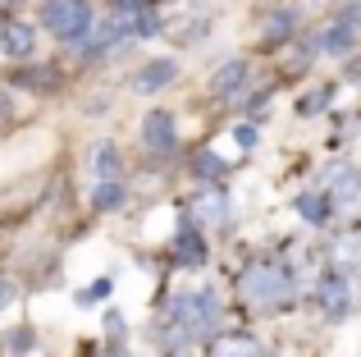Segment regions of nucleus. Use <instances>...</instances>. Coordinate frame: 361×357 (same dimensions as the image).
<instances>
[{
  "label": "nucleus",
  "mask_w": 361,
  "mask_h": 357,
  "mask_svg": "<svg viewBox=\"0 0 361 357\" xmlns=\"http://www.w3.org/2000/svg\"><path fill=\"white\" fill-rule=\"evenodd\" d=\"M169 321H174V339L169 344H197V334H206L211 330V321H215V294H183V298H174L169 303Z\"/></svg>",
  "instance_id": "1"
},
{
  "label": "nucleus",
  "mask_w": 361,
  "mask_h": 357,
  "mask_svg": "<svg viewBox=\"0 0 361 357\" xmlns=\"http://www.w3.org/2000/svg\"><path fill=\"white\" fill-rule=\"evenodd\" d=\"M238 289H243L247 303H256V307H279L288 298V275L279 266H270V261H256V266L243 270Z\"/></svg>",
  "instance_id": "2"
},
{
  "label": "nucleus",
  "mask_w": 361,
  "mask_h": 357,
  "mask_svg": "<svg viewBox=\"0 0 361 357\" xmlns=\"http://www.w3.org/2000/svg\"><path fill=\"white\" fill-rule=\"evenodd\" d=\"M42 23H46V32H55L60 42H78L92 28V9H87V0H46Z\"/></svg>",
  "instance_id": "3"
},
{
  "label": "nucleus",
  "mask_w": 361,
  "mask_h": 357,
  "mask_svg": "<svg viewBox=\"0 0 361 357\" xmlns=\"http://www.w3.org/2000/svg\"><path fill=\"white\" fill-rule=\"evenodd\" d=\"M174 73H178L174 60H151V64H142V69L133 73V87L137 92H160V87L174 83Z\"/></svg>",
  "instance_id": "4"
},
{
  "label": "nucleus",
  "mask_w": 361,
  "mask_h": 357,
  "mask_svg": "<svg viewBox=\"0 0 361 357\" xmlns=\"http://www.w3.org/2000/svg\"><path fill=\"white\" fill-rule=\"evenodd\" d=\"M142 143H147L151 152H169V147H174V115H165V110L147 115V124H142Z\"/></svg>",
  "instance_id": "5"
},
{
  "label": "nucleus",
  "mask_w": 361,
  "mask_h": 357,
  "mask_svg": "<svg viewBox=\"0 0 361 357\" xmlns=\"http://www.w3.org/2000/svg\"><path fill=\"white\" fill-rule=\"evenodd\" d=\"M247 73H252V64H247V60H229V64H224V69L211 78V92H215V97H238L243 83H247Z\"/></svg>",
  "instance_id": "6"
},
{
  "label": "nucleus",
  "mask_w": 361,
  "mask_h": 357,
  "mask_svg": "<svg viewBox=\"0 0 361 357\" xmlns=\"http://www.w3.org/2000/svg\"><path fill=\"white\" fill-rule=\"evenodd\" d=\"M224 211H229L224 193H197V202H192V215H197V220H206V224H220V220H224Z\"/></svg>",
  "instance_id": "7"
},
{
  "label": "nucleus",
  "mask_w": 361,
  "mask_h": 357,
  "mask_svg": "<svg viewBox=\"0 0 361 357\" xmlns=\"http://www.w3.org/2000/svg\"><path fill=\"white\" fill-rule=\"evenodd\" d=\"M0 46H5L9 55H32V28H27V23H5Z\"/></svg>",
  "instance_id": "8"
},
{
  "label": "nucleus",
  "mask_w": 361,
  "mask_h": 357,
  "mask_svg": "<svg viewBox=\"0 0 361 357\" xmlns=\"http://www.w3.org/2000/svg\"><path fill=\"white\" fill-rule=\"evenodd\" d=\"M119 165H123V161H119V152H115L110 143H97V147H92V170L106 178V183L119 174Z\"/></svg>",
  "instance_id": "9"
},
{
  "label": "nucleus",
  "mask_w": 361,
  "mask_h": 357,
  "mask_svg": "<svg viewBox=\"0 0 361 357\" xmlns=\"http://www.w3.org/2000/svg\"><path fill=\"white\" fill-rule=\"evenodd\" d=\"M320 303H325L329 316H343L348 312V284L343 279H325V284H320Z\"/></svg>",
  "instance_id": "10"
},
{
  "label": "nucleus",
  "mask_w": 361,
  "mask_h": 357,
  "mask_svg": "<svg viewBox=\"0 0 361 357\" xmlns=\"http://www.w3.org/2000/svg\"><path fill=\"white\" fill-rule=\"evenodd\" d=\"M316 46H320L325 55H343L348 46H353V28H348V23H334V28H325Z\"/></svg>",
  "instance_id": "11"
},
{
  "label": "nucleus",
  "mask_w": 361,
  "mask_h": 357,
  "mask_svg": "<svg viewBox=\"0 0 361 357\" xmlns=\"http://www.w3.org/2000/svg\"><path fill=\"white\" fill-rule=\"evenodd\" d=\"M0 349H5L9 357H23V353L37 349V339H32V330H27V325H18V330H9L5 339H0Z\"/></svg>",
  "instance_id": "12"
},
{
  "label": "nucleus",
  "mask_w": 361,
  "mask_h": 357,
  "mask_svg": "<svg viewBox=\"0 0 361 357\" xmlns=\"http://www.w3.org/2000/svg\"><path fill=\"white\" fill-rule=\"evenodd\" d=\"M298 211L307 215L311 224H320V220L329 215V197H325V193H307V197H298Z\"/></svg>",
  "instance_id": "13"
},
{
  "label": "nucleus",
  "mask_w": 361,
  "mask_h": 357,
  "mask_svg": "<svg viewBox=\"0 0 361 357\" xmlns=\"http://www.w3.org/2000/svg\"><path fill=\"white\" fill-rule=\"evenodd\" d=\"M215 357H261L252 339H243V334H233V339H220L215 344Z\"/></svg>",
  "instance_id": "14"
},
{
  "label": "nucleus",
  "mask_w": 361,
  "mask_h": 357,
  "mask_svg": "<svg viewBox=\"0 0 361 357\" xmlns=\"http://www.w3.org/2000/svg\"><path fill=\"white\" fill-rule=\"evenodd\" d=\"M92 206H97V211H119V206H123V188L115 183V178H110V183H101L97 197H92Z\"/></svg>",
  "instance_id": "15"
},
{
  "label": "nucleus",
  "mask_w": 361,
  "mask_h": 357,
  "mask_svg": "<svg viewBox=\"0 0 361 357\" xmlns=\"http://www.w3.org/2000/svg\"><path fill=\"white\" fill-rule=\"evenodd\" d=\"M329 188H334V193H338V197H357V188H361V178H357L353 170H348V165H338V170H334V174H329ZM334 193H329V197H334Z\"/></svg>",
  "instance_id": "16"
},
{
  "label": "nucleus",
  "mask_w": 361,
  "mask_h": 357,
  "mask_svg": "<svg viewBox=\"0 0 361 357\" xmlns=\"http://www.w3.org/2000/svg\"><path fill=\"white\" fill-rule=\"evenodd\" d=\"M192 174H197V178H224V156L202 152V156L192 161Z\"/></svg>",
  "instance_id": "17"
},
{
  "label": "nucleus",
  "mask_w": 361,
  "mask_h": 357,
  "mask_svg": "<svg viewBox=\"0 0 361 357\" xmlns=\"http://www.w3.org/2000/svg\"><path fill=\"white\" fill-rule=\"evenodd\" d=\"M174 248H178V257H188L192 266H202V257H206V252H202V238H197V229H183Z\"/></svg>",
  "instance_id": "18"
},
{
  "label": "nucleus",
  "mask_w": 361,
  "mask_h": 357,
  "mask_svg": "<svg viewBox=\"0 0 361 357\" xmlns=\"http://www.w3.org/2000/svg\"><path fill=\"white\" fill-rule=\"evenodd\" d=\"M51 78H55L51 69H23L14 83H18V87H51Z\"/></svg>",
  "instance_id": "19"
},
{
  "label": "nucleus",
  "mask_w": 361,
  "mask_h": 357,
  "mask_svg": "<svg viewBox=\"0 0 361 357\" xmlns=\"http://www.w3.org/2000/svg\"><path fill=\"white\" fill-rule=\"evenodd\" d=\"M137 32H156V14H147V9H137Z\"/></svg>",
  "instance_id": "20"
},
{
  "label": "nucleus",
  "mask_w": 361,
  "mask_h": 357,
  "mask_svg": "<svg viewBox=\"0 0 361 357\" xmlns=\"http://www.w3.org/2000/svg\"><path fill=\"white\" fill-rule=\"evenodd\" d=\"M288 23H293V14L283 9V14H274V18H270V32H288Z\"/></svg>",
  "instance_id": "21"
},
{
  "label": "nucleus",
  "mask_w": 361,
  "mask_h": 357,
  "mask_svg": "<svg viewBox=\"0 0 361 357\" xmlns=\"http://www.w3.org/2000/svg\"><path fill=\"white\" fill-rule=\"evenodd\" d=\"M233 138H238L243 147H256V128H252V124H243V128H238V133H233Z\"/></svg>",
  "instance_id": "22"
},
{
  "label": "nucleus",
  "mask_w": 361,
  "mask_h": 357,
  "mask_svg": "<svg viewBox=\"0 0 361 357\" xmlns=\"http://www.w3.org/2000/svg\"><path fill=\"white\" fill-rule=\"evenodd\" d=\"M14 294H18V289L9 284V279H0V307H9V303H14Z\"/></svg>",
  "instance_id": "23"
},
{
  "label": "nucleus",
  "mask_w": 361,
  "mask_h": 357,
  "mask_svg": "<svg viewBox=\"0 0 361 357\" xmlns=\"http://www.w3.org/2000/svg\"><path fill=\"white\" fill-rule=\"evenodd\" d=\"M9 115H14V101H9V92H0V124H5Z\"/></svg>",
  "instance_id": "24"
},
{
  "label": "nucleus",
  "mask_w": 361,
  "mask_h": 357,
  "mask_svg": "<svg viewBox=\"0 0 361 357\" xmlns=\"http://www.w3.org/2000/svg\"><path fill=\"white\" fill-rule=\"evenodd\" d=\"M115 5H119V14H137V9L147 5V0H115Z\"/></svg>",
  "instance_id": "25"
}]
</instances>
